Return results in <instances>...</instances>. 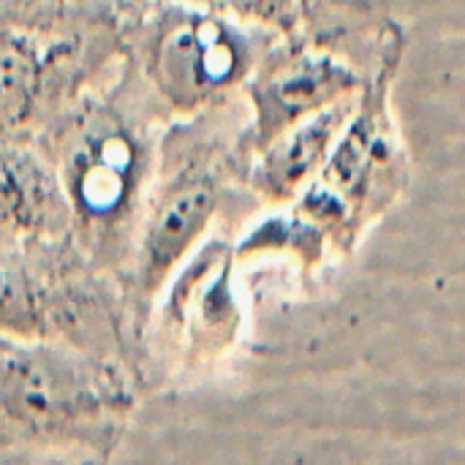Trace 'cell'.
<instances>
[{
    "label": "cell",
    "instance_id": "cell-13",
    "mask_svg": "<svg viewBox=\"0 0 465 465\" xmlns=\"http://www.w3.org/2000/svg\"><path fill=\"white\" fill-rule=\"evenodd\" d=\"M68 0H0V19H41L57 14Z\"/></svg>",
    "mask_w": 465,
    "mask_h": 465
},
{
    "label": "cell",
    "instance_id": "cell-10",
    "mask_svg": "<svg viewBox=\"0 0 465 465\" xmlns=\"http://www.w3.org/2000/svg\"><path fill=\"white\" fill-rule=\"evenodd\" d=\"M71 240V210L54 163L30 139H0V242Z\"/></svg>",
    "mask_w": 465,
    "mask_h": 465
},
{
    "label": "cell",
    "instance_id": "cell-6",
    "mask_svg": "<svg viewBox=\"0 0 465 465\" xmlns=\"http://www.w3.org/2000/svg\"><path fill=\"white\" fill-rule=\"evenodd\" d=\"M123 57L120 11L68 0L41 19H0V139H30Z\"/></svg>",
    "mask_w": 465,
    "mask_h": 465
},
{
    "label": "cell",
    "instance_id": "cell-11",
    "mask_svg": "<svg viewBox=\"0 0 465 465\" xmlns=\"http://www.w3.org/2000/svg\"><path fill=\"white\" fill-rule=\"evenodd\" d=\"M360 95L335 101L332 106L300 120L262 153H256L240 172V183L264 204H289L319 177L330 153L335 150L346 123L351 120Z\"/></svg>",
    "mask_w": 465,
    "mask_h": 465
},
{
    "label": "cell",
    "instance_id": "cell-1",
    "mask_svg": "<svg viewBox=\"0 0 465 465\" xmlns=\"http://www.w3.org/2000/svg\"><path fill=\"white\" fill-rule=\"evenodd\" d=\"M166 128L169 120L120 57L33 136L57 169L71 210V245L120 289Z\"/></svg>",
    "mask_w": 465,
    "mask_h": 465
},
{
    "label": "cell",
    "instance_id": "cell-5",
    "mask_svg": "<svg viewBox=\"0 0 465 465\" xmlns=\"http://www.w3.org/2000/svg\"><path fill=\"white\" fill-rule=\"evenodd\" d=\"M0 335L74 343L142 376V335L120 283L93 270L71 240L0 242Z\"/></svg>",
    "mask_w": 465,
    "mask_h": 465
},
{
    "label": "cell",
    "instance_id": "cell-8",
    "mask_svg": "<svg viewBox=\"0 0 465 465\" xmlns=\"http://www.w3.org/2000/svg\"><path fill=\"white\" fill-rule=\"evenodd\" d=\"M349 35L351 30L343 25L316 33H305L300 25L262 57L242 87L251 120L234 142L237 172L300 120L362 93L387 52L403 41L401 27L392 22L373 44H357V35L354 41Z\"/></svg>",
    "mask_w": 465,
    "mask_h": 465
},
{
    "label": "cell",
    "instance_id": "cell-3",
    "mask_svg": "<svg viewBox=\"0 0 465 465\" xmlns=\"http://www.w3.org/2000/svg\"><path fill=\"white\" fill-rule=\"evenodd\" d=\"M120 35L128 68L169 123L226 106L281 38L188 0L125 3Z\"/></svg>",
    "mask_w": 465,
    "mask_h": 465
},
{
    "label": "cell",
    "instance_id": "cell-14",
    "mask_svg": "<svg viewBox=\"0 0 465 465\" xmlns=\"http://www.w3.org/2000/svg\"><path fill=\"white\" fill-rule=\"evenodd\" d=\"M87 3H101V5H109V8H117V11L125 5V0H87ZM128 3H131V0H128Z\"/></svg>",
    "mask_w": 465,
    "mask_h": 465
},
{
    "label": "cell",
    "instance_id": "cell-12",
    "mask_svg": "<svg viewBox=\"0 0 465 465\" xmlns=\"http://www.w3.org/2000/svg\"><path fill=\"white\" fill-rule=\"evenodd\" d=\"M251 25L270 27L281 35H292L305 25V0H188Z\"/></svg>",
    "mask_w": 465,
    "mask_h": 465
},
{
    "label": "cell",
    "instance_id": "cell-7",
    "mask_svg": "<svg viewBox=\"0 0 465 465\" xmlns=\"http://www.w3.org/2000/svg\"><path fill=\"white\" fill-rule=\"evenodd\" d=\"M401 57L403 41L387 52L319 177L297 196L294 221L313 234L319 248L330 242L349 253L406 185V155L390 114V87Z\"/></svg>",
    "mask_w": 465,
    "mask_h": 465
},
{
    "label": "cell",
    "instance_id": "cell-4",
    "mask_svg": "<svg viewBox=\"0 0 465 465\" xmlns=\"http://www.w3.org/2000/svg\"><path fill=\"white\" fill-rule=\"evenodd\" d=\"M221 109L169 123L163 134L158 172L123 278V294L142 338L166 283L202 248L229 188L242 185L234 158L237 134L226 136L215 123Z\"/></svg>",
    "mask_w": 465,
    "mask_h": 465
},
{
    "label": "cell",
    "instance_id": "cell-9",
    "mask_svg": "<svg viewBox=\"0 0 465 465\" xmlns=\"http://www.w3.org/2000/svg\"><path fill=\"white\" fill-rule=\"evenodd\" d=\"M229 248L202 242V248L174 272L158 297L153 316L163 341L183 349V365L193 368L215 360L232 341L237 311L229 292Z\"/></svg>",
    "mask_w": 465,
    "mask_h": 465
},
{
    "label": "cell",
    "instance_id": "cell-2",
    "mask_svg": "<svg viewBox=\"0 0 465 465\" xmlns=\"http://www.w3.org/2000/svg\"><path fill=\"white\" fill-rule=\"evenodd\" d=\"M139 387V371L123 360L63 341L0 335V458H112Z\"/></svg>",
    "mask_w": 465,
    "mask_h": 465
}]
</instances>
